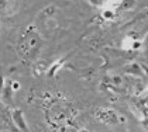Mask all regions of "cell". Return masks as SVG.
I'll return each mask as SVG.
<instances>
[{
    "label": "cell",
    "instance_id": "2",
    "mask_svg": "<svg viewBox=\"0 0 148 132\" xmlns=\"http://www.w3.org/2000/svg\"><path fill=\"white\" fill-rule=\"evenodd\" d=\"M127 72H128V73H133V75H140V73H141L140 65H137V63H133V65H131L130 67H128V69H127Z\"/></svg>",
    "mask_w": 148,
    "mask_h": 132
},
{
    "label": "cell",
    "instance_id": "3",
    "mask_svg": "<svg viewBox=\"0 0 148 132\" xmlns=\"http://www.w3.org/2000/svg\"><path fill=\"white\" fill-rule=\"evenodd\" d=\"M121 82H123V80H121V77L120 76H114L113 77V83L114 84H121Z\"/></svg>",
    "mask_w": 148,
    "mask_h": 132
},
{
    "label": "cell",
    "instance_id": "6",
    "mask_svg": "<svg viewBox=\"0 0 148 132\" xmlns=\"http://www.w3.org/2000/svg\"><path fill=\"white\" fill-rule=\"evenodd\" d=\"M145 39H147V41H148V34H147V37H145Z\"/></svg>",
    "mask_w": 148,
    "mask_h": 132
},
{
    "label": "cell",
    "instance_id": "4",
    "mask_svg": "<svg viewBox=\"0 0 148 132\" xmlns=\"http://www.w3.org/2000/svg\"><path fill=\"white\" fill-rule=\"evenodd\" d=\"M141 125H143L144 131L148 132V120H144V121H141Z\"/></svg>",
    "mask_w": 148,
    "mask_h": 132
},
{
    "label": "cell",
    "instance_id": "5",
    "mask_svg": "<svg viewBox=\"0 0 148 132\" xmlns=\"http://www.w3.org/2000/svg\"><path fill=\"white\" fill-rule=\"evenodd\" d=\"M103 16H104V17H107V18H109V17H112V16H113V14H112V13H110V11H104V13H103Z\"/></svg>",
    "mask_w": 148,
    "mask_h": 132
},
{
    "label": "cell",
    "instance_id": "1",
    "mask_svg": "<svg viewBox=\"0 0 148 132\" xmlns=\"http://www.w3.org/2000/svg\"><path fill=\"white\" fill-rule=\"evenodd\" d=\"M121 6L125 10H130L136 6V0H121Z\"/></svg>",
    "mask_w": 148,
    "mask_h": 132
}]
</instances>
